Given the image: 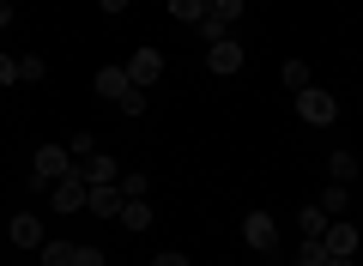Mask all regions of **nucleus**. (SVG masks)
Masks as SVG:
<instances>
[{
    "instance_id": "1",
    "label": "nucleus",
    "mask_w": 363,
    "mask_h": 266,
    "mask_svg": "<svg viewBox=\"0 0 363 266\" xmlns=\"http://www.w3.org/2000/svg\"><path fill=\"white\" fill-rule=\"evenodd\" d=\"M297 115L309 127H333L339 121V97H333V91H321V85H303L297 91Z\"/></svg>"
},
{
    "instance_id": "2",
    "label": "nucleus",
    "mask_w": 363,
    "mask_h": 266,
    "mask_svg": "<svg viewBox=\"0 0 363 266\" xmlns=\"http://www.w3.org/2000/svg\"><path fill=\"white\" fill-rule=\"evenodd\" d=\"M30 170H37L43 188H55V182H67L79 164H73V152H67V145H37V164H30Z\"/></svg>"
},
{
    "instance_id": "3",
    "label": "nucleus",
    "mask_w": 363,
    "mask_h": 266,
    "mask_svg": "<svg viewBox=\"0 0 363 266\" xmlns=\"http://www.w3.org/2000/svg\"><path fill=\"white\" fill-rule=\"evenodd\" d=\"M85 200H91L85 170H73L67 182H55V188H49V206H55V212H85Z\"/></svg>"
},
{
    "instance_id": "4",
    "label": "nucleus",
    "mask_w": 363,
    "mask_h": 266,
    "mask_svg": "<svg viewBox=\"0 0 363 266\" xmlns=\"http://www.w3.org/2000/svg\"><path fill=\"white\" fill-rule=\"evenodd\" d=\"M242 242H248L255 254H272V248H279V224H272L267 212H248V218H242Z\"/></svg>"
},
{
    "instance_id": "5",
    "label": "nucleus",
    "mask_w": 363,
    "mask_h": 266,
    "mask_svg": "<svg viewBox=\"0 0 363 266\" xmlns=\"http://www.w3.org/2000/svg\"><path fill=\"white\" fill-rule=\"evenodd\" d=\"M206 67H212L218 79H236V73H242V43H236V37L212 43V49H206Z\"/></svg>"
},
{
    "instance_id": "6",
    "label": "nucleus",
    "mask_w": 363,
    "mask_h": 266,
    "mask_svg": "<svg viewBox=\"0 0 363 266\" xmlns=\"http://www.w3.org/2000/svg\"><path fill=\"white\" fill-rule=\"evenodd\" d=\"M128 79H133V85H157V79H164V55H157V49H133Z\"/></svg>"
},
{
    "instance_id": "7",
    "label": "nucleus",
    "mask_w": 363,
    "mask_h": 266,
    "mask_svg": "<svg viewBox=\"0 0 363 266\" xmlns=\"http://www.w3.org/2000/svg\"><path fill=\"white\" fill-rule=\"evenodd\" d=\"M121 200H128V194H121L116 182H91V200H85V206H91L97 218H116V212H121Z\"/></svg>"
},
{
    "instance_id": "8",
    "label": "nucleus",
    "mask_w": 363,
    "mask_h": 266,
    "mask_svg": "<svg viewBox=\"0 0 363 266\" xmlns=\"http://www.w3.org/2000/svg\"><path fill=\"white\" fill-rule=\"evenodd\" d=\"M128 85H133V79H128V67H97V79H91V91H97L104 103H116Z\"/></svg>"
},
{
    "instance_id": "9",
    "label": "nucleus",
    "mask_w": 363,
    "mask_h": 266,
    "mask_svg": "<svg viewBox=\"0 0 363 266\" xmlns=\"http://www.w3.org/2000/svg\"><path fill=\"white\" fill-rule=\"evenodd\" d=\"M321 242H327V254H357V230H351L345 218H327Z\"/></svg>"
},
{
    "instance_id": "10",
    "label": "nucleus",
    "mask_w": 363,
    "mask_h": 266,
    "mask_svg": "<svg viewBox=\"0 0 363 266\" xmlns=\"http://www.w3.org/2000/svg\"><path fill=\"white\" fill-rule=\"evenodd\" d=\"M6 236H13V248H43V242H49V236H43V224H37L30 212H18L13 224H6Z\"/></svg>"
},
{
    "instance_id": "11",
    "label": "nucleus",
    "mask_w": 363,
    "mask_h": 266,
    "mask_svg": "<svg viewBox=\"0 0 363 266\" xmlns=\"http://www.w3.org/2000/svg\"><path fill=\"white\" fill-rule=\"evenodd\" d=\"M121 230H133V236H140V230H152V206H145V200H121Z\"/></svg>"
},
{
    "instance_id": "12",
    "label": "nucleus",
    "mask_w": 363,
    "mask_h": 266,
    "mask_svg": "<svg viewBox=\"0 0 363 266\" xmlns=\"http://www.w3.org/2000/svg\"><path fill=\"white\" fill-rule=\"evenodd\" d=\"M79 170H85V182H121L116 157H104V152H91V157H85V164H79Z\"/></svg>"
},
{
    "instance_id": "13",
    "label": "nucleus",
    "mask_w": 363,
    "mask_h": 266,
    "mask_svg": "<svg viewBox=\"0 0 363 266\" xmlns=\"http://www.w3.org/2000/svg\"><path fill=\"white\" fill-rule=\"evenodd\" d=\"M345 200H351V188H345V182H327V188H321V200H315V206H321L327 218H339V212H345Z\"/></svg>"
},
{
    "instance_id": "14",
    "label": "nucleus",
    "mask_w": 363,
    "mask_h": 266,
    "mask_svg": "<svg viewBox=\"0 0 363 266\" xmlns=\"http://www.w3.org/2000/svg\"><path fill=\"white\" fill-rule=\"evenodd\" d=\"M164 6H169L176 25H200V18H206V0H164Z\"/></svg>"
},
{
    "instance_id": "15",
    "label": "nucleus",
    "mask_w": 363,
    "mask_h": 266,
    "mask_svg": "<svg viewBox=\"0 0 363 266\" xmlns=\"http://www.w3.org/2000/svg\"><path fill=\"white\" fill-rule=\"evenodd\" d=\"M291 266H327V242L321 236H303V248H297V260Z\"/></svg>"
},
{
    "instance_id": "16",
    "label": "nucleus",
    "mask_w": 363,
    "mask_h": 266,
    "mask_svg": "<svg viewBox=\"0 0 363 266\" xmlns=\"http://www.w3.org/2000/svg\"><path fill=\"white\" fill-rule=\"evenodd\" d=\"M116 109L128 115V121H140V115H145V91H140V85H128V91L116 97Z\"/></svg>"
},
{
    "instance_id": "17",
    "label": "nucleus",
    "mask_w": 363,
    "mask_h": 266,
    "mask_svg": "<svg viewBox=\"0 0 363 266\" xmlns=\"http://www.w3.org/2000/svg\"><path fill=\"white\" fill-rule=\"evenodd\" d=\"M43 266H73V242H43Z\"/></svg>"
},
{
    "instance_id": "18",
    "label": "nucleus",
    "mask_w": 363,
    "mask_h": 266,
    "mask_svg": "<svg viewBox=\"0 0 363 266\" xmlns=\"http://www.w3.org/2000/svg\"><path fill=\"white\" fill-rule=\"evenodd\" d=\"M327 176H333V182H351V176H357V157H351V152H333V157H327Z\"/></svg>"
},
{
    "instance_id": "19",
    "label": "nucleus",
    "mask_w": 363,
    "mask_h": 266,
    "mask_svg": "<svg viewBox=\"0 0 363 266\" xmlns=\"http://www.w3.org/2000/svg\"><path fill=\"white\" fill-rule=\"evenodd\" d=\"M297 230H303V236H321V230H327V212H321V206H303V212H297Z\"/></svg>"
},
{
    "instance_id": "20",
    "label": "nucleus",
    "mask_w": 363,
    "mask_h": 266,
    "mask_svg": "<svg viewBox=\"0 0 363 266\" xmlns=\"http://www.w3.org/2000/svg\"><path fill=\"white\" fill-rule=\"evenodd\" d=\"M200 37H206V49H212V43H224V37H230V25H224L218 13H206V18H200Z\"/></svg>"
},
{
    "instance_id": "21",
    "label": "nucleus",
    "mask_w": 363,
    "mask_h": 266,
    "mask_svg": "<svg viewBox=\"0 0 363 266\" xmlns=\"http://www.w3.org/2000/svg\"><path fill=\"white\" fill-rule=\"evenodd\" d=\"M43 73H49V67H43V55H18V79H25V85H37Z\"/></svg>"
},
{
    "instance_id": "22",
    "label": "nucleus",
    "mask_w": 363,
    "mask_h": 266,
    "mask_svg": "<svg viewBox=\"0 0 363 266\" xmlns=\"http://www.w3.org/2000/svg\"><path fill=\"white\" fill-rule=\"evenodd\" d=\"M279 79H285V91H303V85H309V67H303V61H285V73H279Z\"/></svg>"
},
{
    "instance_id": "23",
    "label": "nucleus",
    "mask_w": 363,
    "mask_h": 266,
    "mask_svg": "<svg viewBox=\"0 0 363 266\" xmlns=\"http://www.w3.org/2000/svg\"><path fill=\"white\" fill-rule=\"evenodd\" d=\"M206 13H218L224 25H236V18H242V0H206Z\"/></svg>"
},
{
    "instance_id": "24",
    "label": "nucleus",
    "mask_w": 363,
    "mask_h": 266,
    "mask_svg": "<svg viewBox=\"0 0 363 266\" xmlns=\"http://www.w3.org/2000/svg\"><path fill=\"white\" fill-rule=\"evenodd\" d=\"M67 152H73V164H85V157L97 152V140H91V133H73V140H67Z\"/></svg>"
},
{
    "instance_id": "25",
    "label": "nucleus",
    "mask_w": 363,
    "mask_h": 266,
    "mask_svg": "<svg viewBox=\"0 0 363 266\" xmlns=\"http://www.w3.org/2000/svg\"><path fill=\"white\" fill-rule=\"evenodd\" d=\"M116 188H121V194H128V200H145V188H152V182H145V176H121V182H116Z\"/></svg>"
},
{
    "instance_id": "26",
    "label": "nucleus",
    "mask_w": 363,
    "mask_h": 266,
    "mask_svg": "<svg viewBox=\"0 0 363 266\" xmlns=\"http://www.w3.org/2000/svg\"><path fill=\"white\" fill-rule=\"evenodd\" d=\"M73 266H109L104 248H73Z\"/></svg>"
},
{
    "instance_id": "27",
    "label": "nucleus",
    "mask_w": 363,
    "mask_h": 266,
    "mask_svg": "<svg viewBox=\"0 0 363 266\" xmlns=\"http://www.w3.org/2000/svg\"><path fill=\"white\" fill-rule=\"evenodd\" d=\"M0 85H18V55H0Z\"/></svg>"
},
{
    "instance_id": "28",
    "label": "nucleus",
    "mask_w": 363,
    "mask_h": 266,
    "mask_svg": "<svg viewBox=\"0 0 363 266\" xmlns=\"http://www.w3.org/2000/svg\"><path fill=\"white\" fill-rule=\"evenodd\" d=\"M152 266H194V260H188V254H157Z\"/></svg>"
},
{
    "instance_id": "29",
    "label": "nucleus",
    "mask_w": 363,
    "mask_h": 266,
    "mask_svg": "<svg viewBox=\"0 0 363 266\" xmlns=\"http://www.w3.org/2000/svg\"><path fill=\"white\" fill-rule=\"evenodd\" d=\"M13 25V0H0V31Z\"/></svg>"
},
{
    "instance_id": "30",
    "label": "nucleus",
    "mask_w": 363,
    "mask_h": 266,
    "mask_svg": "<svg viewBox=\"0 0 363 266\" xmlns=\"http://www.w3.org/2000/svg\"><path fill=\"white\" fill-rule=\"evenodd\" d=\"M97 6H104V13H128V0H97Z\"/></svg>"
},
{
    "instance_id": "31",
    "label": "nucleus",
    "mask_w": 363,
    "mask_h": 266,
    "mask_svg": "<svg viewBox=\"0 0 363 266\" xmlns=\"http://www.w3.org/2000/svg\"><path fill=\"white\" fill-rule=\"evenodd\" d=\"M327 266H357V260H351V254H327Z\"/></svg>"
}]
</instances>
